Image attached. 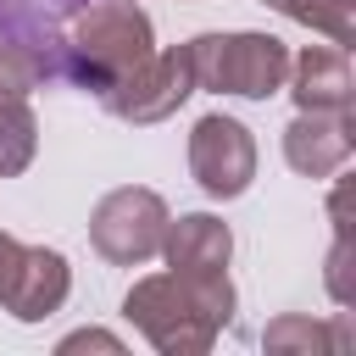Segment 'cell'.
Here are the masks:
<instances>
[{
    "label": "cell",
    "instance_id": "6da1fadb",
    "mask_svg": "<svg viewBox=\"0 0 356 356\" xmlns=\"http://www.w3.org/2000/svg\"><path fill=\"white\" fill-rule=\"evenodd\" d=\"M234 278L228 273H150L122 295V317L161 356H206L217 334L234 323Z\"/></svg>",
    "mask_w": 356,
    "mask_h": 356
},
{
    "label": "cell",
    "instance_id": "7a4b0ae2",
    "mask_svg": "<svg viewBox=\"0 0 356 356\" xmlns=\"http://www.w3.org/2000/svg\"><path fill=\"white\" fill-rule=\"evenodd\" d=\"M150 50H156V28H150V11L139 0H89L61 28L56 83H72L83 95H106Z\"/></svg>",
    "mask_w": 356,
    "mask_h": 356
},
{
    "label": "cell",
    "instance_id": "3957f363",
    "mask_svg": "<svg viewBox=\"0 0 356 356\" xmlns=\"http://www.w3.org/2000/svg\"><path fill=\"white\" fill-rule=\"evenodd\" d=\"M195 61V89L211 95H239V100H273L289 78V44L278 33H195L189 39Z\"/></svg>",
    "mask_w": 356,
    "mask_h": 356
},
{
    "label": "cell",
    "instance_id": "277c9868",
    "mask_svg": "<svg viewBox=\"0 0 356 356\" xmlns=\"http://www.w3.org/2000/svg\"><path fill=\"white\" fill-rule=\"evenodd\" d=\"M167 217L172 211H167V200L156 189L122 184V189H111V195L95 200V211H89V245L111 267H139V261H150L161 250Z\"/></svg>",
    "mask_w": 356,
    "mask_h": 356
},
{
    "label": "cell",
    "instance_id": "5b68a950",
    "mask_svg": "<svg viewBox=\"0 0 356 356\" xmlns=\"http://www.w3.org/2000/svg\"><path fill=\"white\" fill-rule=\"evenodd\" d=\"M195 95V61H189V44H167V50H150L139 67H128L100 100L117 122H167L184 100Z\"/></svg>",
    "mask_w": 356,
    "mask_h": 356
},
{
    "label": "cell",
    "instance_id": "8992f818",
    "mask_svg": "<svg viewBox=\"0 0 356 356\" xmlns=\"http://www.w3.org/2000/svg\"><path fill=\"white\" fill-rule=\"evenodd\" d=\"M189 172L211 200H239L256 184V139L239 117L206 111L189 128Z\"/></svg>",
    "mask_w": 356,
    "mask_h": 356
},
{
    "label": "cell",
    "instance_id": "52a82bcc",
    "mask_svg": "<svg viewBox=\"0 0 356 356\" xmlns=\"http://www.w3.org/2000/svg\"><path fill=\"white\" fill-rule=\"evenodd\" d=\"M356 150V117L350 111H295L284 128V161L300 178H334Z\"/></svg>",
    "mask_w": 356,
    "mask_h": 356
},
{
    "label": "cell",
    "instance_id": "ba28073f",
    "mask_svg": "<svg viewBox=\"0 0 356 356\" xmlns=\"http://www.w3.org/2000/svg\"><path fill=\"white\" fill-rule=\"evenodd\" d=\"M284 89L295 95V111H350V100H356L350 50L345 44H306L300 56H289Z\"/></svg>",
    "mask_w": 356,
    "mask_h": 356
},
{
    "label": "cell",
    "instance_id": "9c48e42d",
    "mask_svg": "<svg viewBox=\"0 0 356 356\" xmlns=\"http://www.w3.org/2000/svg\"><path fill=\"white\" fill-rule=\"evenodd\" d=\"M156 256L172 273H228L234 228L217 211H178V217H167V234H161Z\"/></svg>",
    "mask_w": 356,
    "mask_h": 356
},
{
    "label": "cell",
    "instance_id": "30bf717a",
    "mask_svg": "<svg viewBox=\"0 0 356 356\" xmlns=\"http://www.w3.org/2000/svg\"><path fill=\"white\" fill-rule=\"evenodd\" d=\"M67 295H72L67 256L50 250V245H22V267H17V284L6 295V312L17 323H44V317H56L67 306Z\"/></svg>",
    "mask_w": 356,
    "mask_h": 356
},
{
    "label": "cell",
    "instance_id": "8fae6325",
    "mask_svg": "<svg viewBox=\"0 0 356 356\" xmlns=\"http://www.w3.org/2000/svg\"><path fill=\"white\" fill-rule=\"evenodd\" d=\"M89 0H0V39H17L28 50L44 56L50 83H56V44L72 11H83Z\"/></svg>",
    "mask_w": 356,
    "mask_h": 356
},
{
    "label": "cell",
    "instance_id": "7c38bea8",
    "mask_svg": "<svg viewBox=\"0 0 356 356\" xmlns=\"http://www.w3.org/2000/svg\"><path fill=\"white\" fill-rule=\"evenodd\" d=\"M261 345L273 356H328V350L350 345V328H345V317L323 323V317H306V312H284L261 328Z\"/></svg>",
    "mask_w": 356,
    "mask_h": 356
},
{
    "label": "cell",
    "instance_id": "4fadbf2b",
    "mask_svg": "<svg viewBox=\"0 0 356 356\" xmlns=\"http://www.w3.org/2000/svg\"><path fill=\"white\" fill-rule=\"evenodd\" d=\"M39 150V117L22 95H0V178H17L28 172Z\"/></svg>",
    "mask_w": 356,
    "mask_h": 356
},
{
    "label": "cell",
    "instance_id": "5bb4252c",
    "mask_svg": "<svg viewBox=\"0 0 356 356\" xmlns=\"http://www.w3.org/2000/svg\"><path fill=\"white\" fill-rule=\"evenodd\" d=\"M289 22H300V28H312V33H323L328 44H356V0H273Z\"/></svg>",
    "mask_w": 356,
    "mask_h": 356
},
{
    "label": "cell",
    "instance_id": "9a60e30c",
    "mask_svg": "<svg viewBox=\"0 0 356 356\" xmlns=\"http://www.w3.org/2000/svg\"><path fill=\"white\" fill-rule=\"evenodd\" d=\"M50 83V67H44V56L39 50H28V44H17V39H0V95H33V89H44Z\"/></svg>",
    "mask_w": 356,
    "mask_h": 356
},
{
    "label": "cell",
    "instance_id": "2e32d148",
    "mask_svg": "<svg viewBox=\"0 0 356 356\" xmlns=\"http://www.w3.org/2000/svg\"><path fill=\"white\" fill-rule=\"evenodd\" d=\"M334 306H350V234H334V250H328V273H323Z\"/></svg>",
    "mask_w": 356,
    "mask_h": 356
},
{
    "label": "cell",
    "instance_id": "e0dca14e",
    "mask_svg": "<svg viewBox=\"0 0 356 356\" xmlns=\"http://www.w3.org/2000/svg\"><path fill=\"white\" fill-rule=\"evenodd\" d=\"M56 350H61V356H72V350H106V356H122V339L106 334V328H78V334H67Z\"/></svg>",
    "mask_w": 356,
    "mask_h": 356
},
{
    "label": "cell",
    "instance_id": "ac0fdd59",
    "mask_svg": "<svg viewBox=\"0 0 356 356\" xmlns=\"http://www.w3.org/2000/svg\"><path fill=\"white\" fill-rule=\"evenodd\" d=\"M17 267H22V239L0 228V306H6L11 284H17Z\"/></svg>",
    "mask_w": 356,
    "mask_h": 356
},
{
    "label": "cell",
    "instance_id": "d6986e66",
    "mask_svg": "<svg viewBox=\"0 0 356 356\" xmlns=\"http://www.w3.org/2000/svg\"><path fill=\"white\" fill-rule=\"evenodd\" d=\"M261 6H273V0H261Z\"/></svg>",
    "mask_w": 356,
    "mask_h": 356
}]
</instances>
